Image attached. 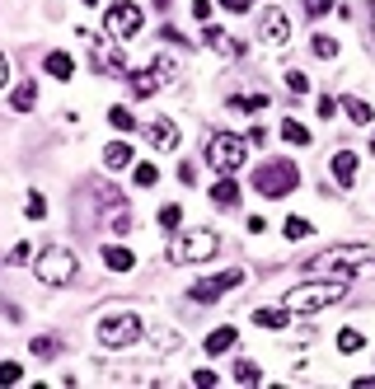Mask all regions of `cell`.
<instances>
[{
  "label": "cell",
  "mask_w": 375,
  "mask_h": 389,
  "mask_svg": "<svg viewBox=\"0 0 375 389\" xmlns=\"http://www.w3.org/2000/svg\"><path fill=\"white\" fill-rule=\"evenodd\" d=\"M234 343H239V333H234L230 324H225V328H216V333L206 338V357H225V352H230Z\"/></svg>",
  "instance_id": "e0dca14e"
},
{
  "label": "cell",
  "mask_w": 375,
  "mask_h": 389,
  "mask_svg": "<svg viewBox=\"0 0 375 389\" xmlns=\"http://www.w3.org/2000/svg\"><path fill=\"white\" fill-rule=\"evenodd\" d=\"M127 80H132V99H150V94L169 90L174 80H178V62L174 57H155L146 71H132Z\"/></svg>",
  "instance_id": "52a82bcc"
},
{
  "label": "cell",
  "mask_w": 375,
  "mask_h": 389,
  "mask_svg": "<svg viewBox=\"0 0 375 389\" xmlns=\"http://www.w3.org/2000/svg\"><path fill=\"white\" fill-rule=\"evenodd\" d=\"M85 5H99V0H85Z\"/></svg>",
  "instance_id": "bcb514c9"
},
{
  "label": "cell",
  "mask_w": 375,
  "mask_h": 389,
  "mask_svg": "<svg viewBox=\"0 0 375 389\" xmlns=\"http://www.w3.org/2000/svg\"><path fill=\"white\" fill-rule=\"evenodd\" d=\"M192 19H202L206 24V19H211V0H192Z\"/></svg>",
  "instance_id": "f35d334b"
},
{
  "label": "cell",
  "mask_w": 375,
  "mask_h": 389,
  "mask_svg": "<svg viewBox=\"0 0 375 389\" xmlns=\"http://www.w3.org/2000/svg\"><path fill=\"white\" fill-rule=\"evenodd\" d=\"M33 272H38V281H47V286H71V281L80 277V258L71 249H62V244H52V249L38 253Z\"/></svg>",
  "instance_id": "8992f818"
},
{
  "label": "cell",
  "mask_w": 375,
  "mask_h": 389,
  "mask_svg": "<svg viewBox=\"0 0 375 389\" xmlns=\"http://www.w3.org/2000/svg\"><path fill=\"white\" fill-rule=\"evenodd\" d=\"M211 202H216L220 211H234V206H239V183H234L230 174H220V183L211 188Z\"/></svg>",
  "instance_id": "2e32d148"
},
{
  "label": "cell",
  "mask_w": 375,
  "mask_h": 389,
  "mask_svg": "<svg viewBox=\"0 0 375 389\" xmlns=\"http://www.w3.org/2000/svg\"><path fill=\"white\" fill-rule=\"evenodd\" d=\"M281 136L291 141V146H310V127H300L296 118H286V122H281Z\"/></svg>",
  "instance_id": "484cf974"
},
{
  "label": "cell",
  "mask_w": 375,
  "mask_h": 389,
  "mask_svg": "<svg viewBox=\"0 0 375 389\" xmlns=\"http://www.w3.org/2000/svg\"><path fill=\"white\" fill-rule=\"evenodd\" d=\"M234 286H244V267H230V272H216V277L192 281L188 300H192V305H211L216 296H225V291H234Z\"/></svg>",
  "instance_id": "8fae6325"
},
{
  "label": "cell",
  "mask_w": 375,
  "mask_h": 389,
  "mask_svg": "<svg viewBox=\"0 0 375 389\" xmlns=\"http://www.w3.org/2000/svg\"><path fill=\"white\" fill-rule=\"evenodd\" d=\"M357 389H375V375H361V380H357Z\"/></svg>",
  "instance_id": "7bdbcfd3"
},
{
  "label": "cell",
  "mask_w": 375,
  "mask_h": 389,
  "mask_svg": "<svg viewBox=\"0 0 375 389\" xmlns=\"http://www.w3.org/2000/svg\"><path fill=\"white\" fill-rule=\"evenodd\" d=\"M328 174L338 178V188H352V183H357V155H352V150H333Z\"/></svg>",
  "instance_id": "5bb4252c"
},
{
  "label": "cell",
  "mask_w": 375,
  "mask_h": 389,
  "mask_svg": "<svg viewBox=\"0 0 375 389\" xmlns=\"http://www.w3.org/2000/svg\"><path fill=\"white\" fill-rule=\"evenodd\" d=\"M244 160H249V141L234 136V132H216V136L206 141V164L216 174H239L244 169Z\"/></svg>",
  "instance_id": "5b68a950"
},
{
  "label": "cell",
  "mask_w": 375,
  "mask_h": 389,
  "mask_svg": "<svg viewBox=\"0 0 375 389\" xmlns=\"http://www.w3.org/2000/svg\"><path fill=\"white\" fill-rule=\"evenodd\" d=\"M19 361H0V385H19Z\"/></svg>",
  "instance_id": "e575fe53"
},
{
  "label": "cell",
  "mask_w": 375,
  "mask_h": 389,
  "mask_svg": "<svg viewBox=\"0 0 375 389\" xmlns=\"http://www.w3.org/2000/svg\"><path fill=\"white\" fill-rule=\"evenodd\" d=\"M371 155H375V136H371Z\"/></svg>",
  "instance_id": "f6af8a7d"
},
{
  "label": "cell",
  "mask_w": 375,
  "mask_h": 389,
  "mask_svg": "<svg viewBox=\"0 0 375 389\" xmlns=\"http://www.w3.org/2000/svg\"><path fill=\"white\" fill-rule=\"evenodd\" d=\"M141 338H146V328H141V319L132 310H118V314H108V319L99 324V343L113 347V352H122V347L141 343Z\"/></svg>",
  "instance_id": "ba28073f"
},
{
  "label": "cell",
  "mask_w": 375,
  "mask_h": 389,
  "mask_svg": "<svg viewBox=\"0 0 375 389\" xmlns=\"http://www.w3.org/2000/svg\"><path fill=\"white\" fill-rule=\"evenodd\" d=\"M10 104H15V113H33V104H38V85H33V80H24V85L10 94Z\"/></svg>",
  "instance_id": "603a6c76"
},
{
  "label": "cell",
  "mask_w": 375,
  "mask_h": 389,
  "mask_svg": "<svg viewBox=\"0 0 375 389\" xmlns=\"http://www.w3.org/2000/svg\"><path fill=\"white\" fill-rule=\"evenodd\" d=\"M361 347H366V338H361L357 328H343V333H338V352L352 357V352H361Z\"/></svg>",
  "instance_id": "4316f807"
},
{
  "label": "cell",
  "mask_w": 375,
  "mask_h": 389,
  "mask_svg": "<svg viewBox=\"0 0 375 389\" xmlns=\"http://www.w3.org/2000/svg\"><path fill=\"white\" fill-rule=\"evenodd\" d=\"M127 164H132V146H127V141H113L108 150H104V169L118 174V169H127Z\"/></svg>",
  "instance_id": "ac0fdd59"
},
{
  "label": "cell",
  "mask_w": 375,
  "mask_h": 389,
  "mask_svg": "<svg viewBox=\"0 0 375 389\" xmlns=\"http://www.w3.org/2000/svg\"><path fill=\"white\" fill-rule=\"evenodd\" d=\"M104 263H108L113 272H132L136 258H132V249H122V244H104Z\"/></svg>",
  "instance_id": "d6986e66"
},
{
  "label": "cell",
  "mask_w": 375,
  "mask_h": 389,
  "mask_svg": "<svg viewBox=\"0 0 375 389\" xmlns=\"http://www.w3.org/2000/svg\"><path fill=\"white\" fill-rule=\"evenodd\" d=\"M371 38H375V5H371Z\"/></svg>",
  "instance_id": "ee69618b"
},
{
  "label": "cell",
  "mask_w": 375,
  "mask_h": 389,
  "mask_svg": "<svg viewBox=\"0 0 375 389\" xmlns=\"http://www.w3.org/2000/svg\"><path fill=\"white\" fill-rule=\"evenodd\" d=\"M47 76H52V80H71V76H76V62H71V57H66V52H47Z\"/></svg>",
  "instance_id": "ffe728a7"
},
{
  "label": "cell",
  "mask_w": 375,
  "mask_h": 389,
  "mask_svg": "<svg viewBox=\"0 0 375 389\" xmlns=\"http://www.w3.org/2000/svg\"><path fill=\"white\" fill-rule=\"evenodd\" d=\"M206 43L216 47V52H225V57H239V52H244V47L234 43V38H225V33H220L216 24H206Z\"/></svg>",
  "instance_id": "cb8c5ba5"
},
{
  "label": "cell",
  "mask_w": 375,
  "mask_h": 389,
  "mask_svg": "<svg viewBox=\"0 0 375 389\" xmlns=\"http://www.w3.org/2000/svg\"><path fill=\"white\" fill-rule=\"evenodd\" d=\"M286 90L291 94H310V76H305V71H286Z\"/></svg>",
  "instance_id": "d6a6232c"
},
{
  "label": "cell",
  "mask_w": 375,
  "mask_h": 389,
  "mask_svg": "<svg viewBox=\"0 0 375 389\" xmlns=\"http://www.w3.org/2000/svg\"><path fill=\"white\" fill-rule=\"evenodd\" d=\"M29 352H33V357H43V361H52V357H62V343L43 333V338H33V343H29Z\"/></svg>",
  "instance_id": "d4e9b609"
},
{
  "label": "cell",
  "mask_w": 375,
  "mask_h": 389,
  "mask_svg": "<svg viewBox=\"0 0 375 389\" xmlns=\"http://www.w3.org/2000/svg\"><path fill=\"white\" fill-rule=\"evenodd\" d=\"M314 234V225L305 216H286V239H310Z\"/></svg>",
  "instance_id": "83f0119b"
},
{
  "label": "cell",
  "mask_w": 375,
  "mask_h": 389,
  "mask_svg": "<svg viewBox=\"0 0 375 389\" xmlns=\"http://www.w3.org/2000/svg\"><path fill=\"white\" fill-rule=\"evenodd\" d=\"M141 132H146V141H150L155 150H174V146H178V127H174L169 118H150Z\"/></svg>",
  "instance_id": "4fadbf2b"
},
{
  "label": "cell",
  "mask_w": 375,
  "mask_h": 389,
  "mask_svg": "<svg viewBox=\"0 0 375 389\" xmlns=\"http://www.w3.org/2000/svg\"><path fill=\"white\" fill-rule=\"evenodd\" d=\"M141 24H146V15H141V5H132V0H113L108 15H104V33L108 38H132V33H141Z\"/></svg>",
  "instance_id": "30bf717a"
},
{
  "label": "cell",
  "mask_w": 375,
  "mask_h": 389,
  "mask_svg": "<svg viewBox=\"0 0 375 389\" xmlns=\"http://www.w3.org/2000/svg\"><path fill=\"white\" fill-rule=\"evenodd\" d=\"M249 141H253V146H263V141H267V127H263V122L249 127Z\"/></svg>",
  "instance_id": "60d3db41"
},
{
  "label": "cell",
  "mask_w": 375,
  "mask_h": 389,
  "mask_svg": "<svg viewBox=\"0 0 375 389\" xmlns=\"http://www.w3.org/2000/svg\"><path fill=\"white\" fill-rule=\"evenodd\" d=\"M5 80H10V62L0 57V90H5Z\"/></svg>",
  "instance_id": "b9f144b4"
},
{
  "label": "cell",
  "mask_w": 375,
  "mask_h": 389,
  "mask_svg": "<svg viewBox=\"0 0 375 389\" xmlns=\"http://www.w3.org/2000/svg\"><path fill=\"white\" fill-rule=\"evenodd\" d=\"M366 263H375V249L371 244H333V249H324V253H314L310 263H305V272H338V277H352L357 267H366Z\"/></svg>",
  "instance_id": "7a4b0ae2"
},
{
  "label": "cell",
  "mask_w": 375,
  "mask_h": 389,
  "mask_svg": "<svg viewBox=\"0 0 375 389\" xmlns=\"http://www.w3.org/2000/svg\"><path fill=\"white\" fill-rule=\"evenodd\" d=\"M347 296V277H319V281H300L286 291V310L291 314H319L324 305H338Z\"/></svg>",
  "instance_id": "6da1fadb"
},
{
  "label": "cell",
  "mask_w": 375,
  "mask_h": 389,
  "mask_svg": "<svg viewBox=\"0 0 375 389\" xmlns=\"http://www.w3.org/2000/svg\"><path fill=\"white\" fill-rule=\"evenodd\" d=\"M108 122L118 127V132H132V127H136V118H132V108H108Z\"/></svg>",
  "instance_id": "1f68e13d"
},
{
  "label": "cell",
  "mask_w": 375,
  "mask_h": 389,
  "mask_svg": "<svg viewBox=\"0 0 375 389\" xmlns=\"http://www.w3.org/2000/svg\"><path fill=\"white\" fill-rule=\"evenodd\" d=\"M24 216H29V220H43V216H47V197H43V192H29V202H24Z\"/></svg>",
  "instance_id": "f546056e"
},
{
  "label": "cell",
  "mask_w": 375,
  "mask_h": 389,
  "mask_svg": "<svg viewBox=\"0 0 375 389\" xmlns=\"http://www.w3.org/2000/svg\"><path fill=\"white\" fill-rule=\"evenodd\" d=\"M253 188H258L263 197H286V192L300 188V164L296 160H263V164L253 169Z\"/></svg>",
  "instance_id": "3957f363"
},
{
  "label": "cell",
  "mask_w": 375,
  "mask_h": 389,
  "mask_svg": "<svg viewBox=\"0 0 375 389\" xmlns=\"http://www.w3.org/2000/svg\"><path fill=\"white\" fill-rule=\"evenodd\" d=\"M263 43L272 47V52H281V47L291 43V19H286V10H277V5L263 10Z\"/></svg>",
  "instance_id": "7c38bea8"
},
{
  "label": "cell",
  "mask_w": 375,
  "mask_h": 389,
  "mask_svg": "<svg viewBox=\"0 0 375 389\" xmlns=\"http://www.w3.org/2000/svg\"><path fill=\"white\" fill-rule=\"evenodd\" d=\"M333 113H338V99H328L324 94V99H319V118H333Z\"/></svg>",
  "instance_id": "ab89813d"
},
{
  "label": "cell",
  "mask_w": 375,
  "mask_h": 389,
  "mask_svg": "<svg viewBox=\"0 0 375 389\" xmlns=\"http://www.w3.org/2000/svg\"><path fill=\"white\" fill-rule=\"evenodd\" d=\"M328 10H333V0H305V15H310V19L328 15Z\"/></svg>",
  "instance_id": "d590c367"
},
{
  "label": "cell",
  "mask_w": 375,
  "mask_h": 389,
  "mask_svg": "<svg viewBox=\"0 0 375 389\" xmlns=\"http://www.w3.org/2000/svg\"><path fill=\"white\" fill-rule=\"evenodd\" d=\"M314 57H324V62H333V57H338V43H333V38H328V33H319V38H314Z\"/></svg>",
  "instance_id": "4dcf8cb0"
},
{
  "label": "cell",
  "mask_w": 375,
  "mask_h": 389,
  "mask_svg": "<svg viewBox=\"0 0 375 389\" xmlns=\"http://www.w3.org/2000/svg\"><path fill=\"white\" fill-rule=\"evenodd\" d=\"M234 380H239V385H258V380H263V371H258L253 361H234Z\"/></svg>",
  "instance_id": "f1b7e54d"
},
{
  "label": "cell",
  "mask_w": 375,
  "mask_h": 389,
  "mask_svg": "<svg viewBox=\"0 0 375 389\" xmlns=\"http://www.w3.org/2000/svg\"><path fill=\"white\" fill-rule=\"evenodd\" d=\"M136 183L141 188H155L160 183V169H155V164H136Z\"/></svg>",
  "instance_id": "836d02e7"
},
{
  "label": "cell",
  "mask_w": 375,
  "mask_h": 389,
  "mask_svg": "<svg viewBox=\"0 0 375 389\" xmlns=\"http://www.w3.org/2000/svg\"><path fill=\"white\" fill-rule=\"evenodd\" d=\"M76 38L90 47L94 71H104V76H127V57H122V47H118V38H113V43H104V38H94V33H85V29H80Z\"/></svg>",
  "instance_id": "9c48e42d"
},
{
  "label": "cell",
  "mask_w": 375,
  "mask_h": 389,
  "mask_svg": "<svg viewBox=\"0 0 375 389\" xmlns=\"http://www.w3.org/2000/svg\"><path fill=\"white\" fill-rule=\"evenodd\" d=\"M220 253V234L216 230H188V234H174L169 239V263H206Z\"/></svg>",
  "instance_id": "277c9868"
},
{
  "label": "cell",
  "mask_w": 375,
  "mask_h": 389,
  "mask_svg": "<svg viewBox=\"0 0 375 389\" xmlns=\"http://www.w3.org/2000/svg\"><path fill=\"white\" fill-rule=\"evenodd\" d=\"M338 108H343L357 127H366V122L375 118V113H371V104H361V99H352V94H347V99H338Z\"/></svg>",
  "instance_id": "7402d4cb"
},
{
  "label": "cell",
  "mask_w": 375,
  "mask_h": 389,
  "mask_svg": "<svg viewBox=\"0 0 375 389\" xmlns=\"http://www.w3.org/2000/svg\"><path fill=\"white\" fill-rule=\"evenodd\" d=\"M178 220H183V211H178V206H164V211H160V225H164V230H174Z\"/></svg>",
  "instance_id": "8d00e7d4"
},
{
  "label": "cell",
  "mask_w": 375,
  "mask_h": 389,
  "mask_svg": "<svg viewBox=\"0 0 375 389\" xmlns=\"http://www.w3.org/2000/svg\"><path fill=\"white\" fill-rule=\"evenodd\" d=\"M220 5H225L230 15H249V10H253V0H220Z\"/></svg>",
  "instance_id": "74e56055"
},
{
  "label": "cell",
  "mask_w": 375,
  "mask_h": 389,
  "mask_svg": "<svg viewBox=\"0 0 375 389\" xmlns=\"http://www.w3.org/2000/svg\"><path fill=\"white\" fill-rule=\"evenodd\" d=\"M253 324L258 328H286L291 324V310H286V305H258V310H253Z\"/></svg>",
  "instance_id": "9a60e30c"
},
{
  "label": "cell",
  "mask_w": 375,
  "mask_h": 389,
  "mask_svg": "<svg viewBox=\"0 0 375 389\" xmlns=\"http://www.w3.org/2000/svg\"><path fill=\"white\" fill-rule=\"evenodd\" d=\"M272 99H267V90H258V94H230V108H239V113H263Z\"/></svg>",
  "instance_id": "44dd1931"
}]
</instances>
